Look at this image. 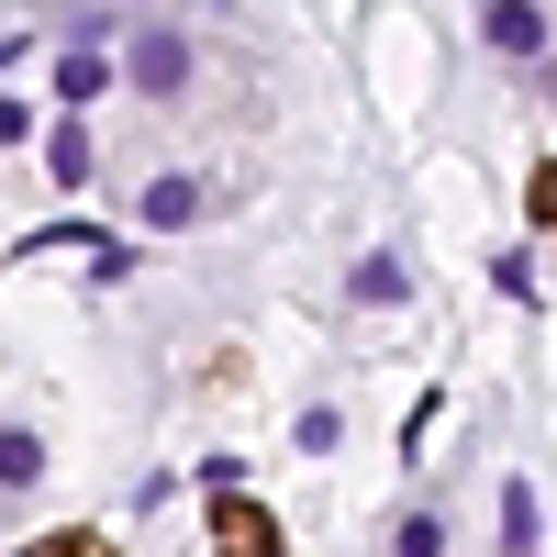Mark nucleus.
Here are the masks:
<instances>
[{
	"label": "nucleus",
	"instance_id": "f257e3e1",
	"mask_svg": "<svg viewBox=\"0 0 557 557\" xmlns=\"http://www.w3.org/2000/svg\"><path fill=\"white\" fill-rule=\"evenodd\" d=\"M134 89H146V101L190 89V45H178V34H146V45H134Z\"/></svg>",
	"mask_w": 557,
	"mask_h": 557
},
{
	"label": "nucleus",
	"instance_id": "f03ea898",
	"mask_svg": "<svg viewBox=\"0 0 557 557\" xmlns=\"http://www.w3.org/2000/svg\"><path fill=\"white\" fill-rule=\"evenodd\" d=\"M480 34H491V57H535V45H546V12H535V0H491Z\"/></svg>",
	"mask_w": 557,
	"mask_h": 557
},
{
	"label": "nucleus",
	"instance_id": "7ed1b4c3",
	"mask_svg": "<svg viewBox=\"0 0 557 557\" xmlns=\"http://www.w3.org/2000/svg\"><path fill=\"white\" fill-rule=\"evenodd\" d=\"M212 546H223V557H278V524L257 513V502H235V491H223V524H212Z\"/></svg>",
	"mask_w": 557,
	"mask_h": 557
},
{
	"label": "nucleus",
	"instance_id": "20e7f679",
	"mask_svg": "<svg viewBox=\"0 0 557 557\" xmlns=\"http://www.w3.org/2000/svg\"><path fill=\"white\" fill-rule=\"evenodd\" d=\"M45 168H57V190H78V178H89V134L57 123V134H45Z\"/></svg>",
	"mask_w": 557,
	"mask_h": 557
},
{
	"label": "nucleus",
	"instance_id": "39448f33",
	"mask_svg": "<svg viewBox=\"0 0 557 557\" xmlns=\"http://www.w3.org/2000/svg\"><path fill=\"white\" fill-rule=\"evenodd\" d=\"M201 212V178H146V223H190Z\"/></svg>",
	"mask_w": 557,
	"mask_h": 557
},
{
	"label": "nucleus",
	"instance_id": "423d86ee",
	"mask_svg": "<svg viewBox=\"0 0 557 557\" xmlns=\"http://www.w3.org/2000/svg\"><path fill=\"white\" fill-rule=\"evenodd\" d=\"M502 546L535 557V491H524V480H502Z\"/></svg>",
	"mask_w": 557,
	"mask_h": 557
},
{
	"label": "nucleus",
	"instance_id": "0eeeda50",
	"mask_svg": "<svg viewBox=\"0 0 557 557\" xmlns=\"http://www.w3.org/2000/svg\"><path fill=\"white\" fill-rule=\"evenodd\" d=\"M346 290H357V301H401L412 278H401V257H357V278H346Z\"/></svg>",
	"mask_w": 557,
	"mask_h": 557
},
{
	"label": "nucleus",
	"instance_id": "6e6552de",
	"mask_svg": "<svg viewBox=\"0 0 557 557\" xmlns=\"http://www.w3.org/2000/svg\"><path fill=\"white\" fill-rule=\"evenodd\" d=\"M34 469H45V446H34V435H23V424H0V491H23V480H34Z\"/></svg>",
	"mask_w": 557,
	"mask_h": 557
},
{
	"label": "nucleus",
	"instance_id": "1a4fd4ad",
	"mask_svg": "<svg viewBox=\"0 0 557 557\" xmlns=\"http://www.w3.org/2000/svg\"><path fill=\"white\" fill-rule=\"evenodd\" d=\"M101 78H112V67H101V45H78L67 78H57V101H101Z\"/></svg>",
	"mask_w": 557,
	"mask_h": 557
},
{
	"label": "nucleus",
	"instance_id": "9d476101",
	"mask_svg": "<svg viewBox=\"0 0 557 557\" xmlns=\"http://www.w3.org/2000/svg\"><path fill=\"white\" fill-rule=\"evenodd\" d=\"M401 557H446V524H435V513H412V524H401Z\"/></svg>",
	"mask_w": 557,
	"mask_h": 557
},
{
	"label": "nucleus",
	"instance_id": "9b49d317",
	"mask_svg": "<svg viewBox=\"0 0 557 557\" xmlns=\"http://www.w3.org/2000/svg\"><path fill=\"white\" fill-rule=\"evenodd\" d=\"M535 212H546V223H557V168H546V178H535Z\"/></svg>",
	"mask_w": 557,
	"mask_h": 557
},
{
	"label": "nucleus",
	"instance_id": "f8f14e48",
	"mask_svg": "<svg viewBox=\"0 0 557 557\" xmlns=\"http://www.w3.org/2000/svg\"><path fill=\"white\" fill-rule=\"evenodd\" d=\"M23 557H67V535H57V546H23Z\"/></svg>",
	"mask_w": 557,
	"mask_h": 557
}]
</instances>
